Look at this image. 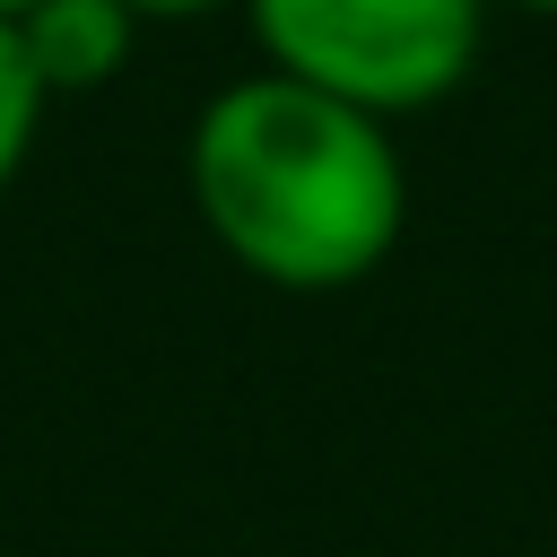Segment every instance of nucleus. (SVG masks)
I'll return each instance as SVG.
<instances>
[{
	"instance_id": "nucleus-5",
	"label": "nucleus",
	"mask_w": 557,
	"mask_h": 557,
	"mask_svg": "<svg viewBox=\"0 0 557 557\" xmlns=\"http://www.w3.org/2000/svg\"><path fill=\"white\" fill-rule=\"evenodd\" d=\"M139 26H157V17H209V9H244V0H122Z\"/></svg>"
},
{
	"instance_id": "nucleus-4",
	"label": "nucleus",
	"mask_w": 557,
	"mask_h": 557,
	"mask_svg": "<svg viewBox=\"0 0 557 557\" xmlns=\"http://www.w3.org/2000/svg\"><path fill=\"white\" fill-rule=\"evenodd\" d=\"M44 87H35V70H26V44H17V26L0 17V191L26 174V157H35V131H44Z\"/></svg>"
},
{
	"instance_id": "nucleus-7",
	"label": "nucleus",
	"mask_w": 557,
	"mask_h": 557,
	"mask_svg": "<svg viewBox=\"0 0 557 557\" xmlns=\"http://www.w3.org/2000/svg\"><path fill=\"white\" fill-rule=\"evenodd\" d=\"M26 9H35V0H0V17H26Z\"/></svg>"
},
{
	"instance_id": "nucleus-3",
	"label": "nucleus",
	"mask_w": 557,
	"mask_h": 557,
	"mask_svg": "<svg viewBox=\"0 0 557 557\" xmlns=\"http://www.w3.org/2000/svg\"><path fill=\"white\" fill-rule=\"evenodd\" d=\"M26 44V70L44 96H96L131 70L139 52V17L122 0H35L26 17H9Z\"/></svg>"
},
{
	"instance_id": "nucleus-1",
	"label": "nucleus",
	"mask_w": 557,
	"mask_h": 557,
	"mask_svg": "<svg viewBox=\"0 0 557 557\" xmlns=\"http://www.w3.org/2000/svg\"><path fill=\"white\" fill-rule=\"evenodd\" d=\"M183 183L209 244L287 296L374 278L409 226V165L392 122L278 70H244L191 113Z\"/></svg>"
},
{
	"instance_id": "nucleus-6",
	"label": "nucleus",
	"mask_w": 557,
	"mask_h": 557,
	"mask_svg": "<svg viewBox=\"0 0 557 557\" xmlns=\"http://www.w3.org/2000/svg\"><path fill=\"white\" fill-rule=\"evenodd\" d=\"M496 9V0H487ZM505 9H531V17H557V0H505Z\"/></svg>"
},
{
	"instance_id": "nucleus-2",
	"label": "nucleus",
	"mask_w": 557,
	"mask_h": 557,
	"mask_svg": "<svg viewBox=\"0 0 557 557\" xmlns=\"http://www.w3.org/2000/svg\"><path fill=\"white\" fill-rule=\"evenodd\" d=\"M261 70L374 122L435 113L487 44V0H244Z\"/></svg>"
}]
</instances>
